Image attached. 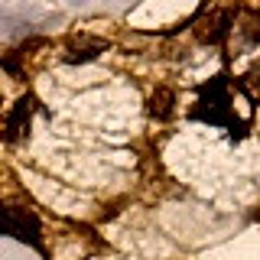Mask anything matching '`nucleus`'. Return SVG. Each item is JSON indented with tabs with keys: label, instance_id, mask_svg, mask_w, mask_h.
I'll list each match as a JSON object with an SVG mask.
<instances>
[{
	"label": "nucleus",
	"instance_id": "obj_6",
	"mask_svg": "<svg viewBox=\"0 0 260 260\" xmlns=\"http://www.w3.org/2000/svg\"><path fill=\"white\" fill-rule=\"evenodd\" d=\"M234 29L241 32L247 46H260V13H247L241 23H234Z\"/></svg>",
	"mask_w": 260,
	"mask_h": 260
},
{
	"label": "nucleus",
	"instance_id": "obj_2",
	"mask_svg": "<svg viewBox=\"0 0 260 260\" xmlns=\"http://www.w3.org/2000/svg\"><path fill=\"white\" fill-rule=\"evenodd\" d=\"M195 36H199V43L205 46H221L228 43V36L234 32V23H238V13L228 10V7H215V10H208V7H202L199 13H195Z\"/></svg>",
	"mask_w": 260,
	"mask_h": 260
},
{
	"label": "nucleus",
	"instance_id": "obj_5",
	"mask_svg": "<svg viewBox=\"0 0 260 260\" xmlns=\"http://www.w3.org/2000/svg\"><path fill=\"white\" fill-rule=\"evenodd\" d=\"M176 101H179V98H176L173 88L156 85V88L150 91V98H146V114H150L153 120H159V124H162V120H169V117L176 114Z\"/></svg>",
	"mask_w": 260,
	"mask_h": 260
},
{
	"label": "nucleus",
	"instance_id": "obj_7",
	"mask_svg": "<svg viewBox=\"0 0 260 260\" xmlns=\"http://www.w3.org/2000/svg\"><path fill=\"white\" fill-rule=\"evenodd\" d=\"M238 91H241V94H247L254 104H260V65H254L247 75H241V78H238Z\"/></svg>",
	"mask_w": 260,
	"mask_h": 260
},
{
	"label": "nucleus",
	"instance_id": "obj_4",
	"mask_svg": "<svg viewBox=\"0 0 260 260\" xmlns=\"http://www.w3.org/2000/svg\"><path fill=\"white\" fill-rule=\"evenodd\" d=\"M104 49H108V43H104V39H98V36H75L69 46H65V62H69V65L94 62Z\"/></svg>",
	"mask_w": 260,
	"mask_h": 260
},
{
	"label": "nucleus",
	"instance_id": "obj_3",
	"mask_svg": "<svg viewBox=\"0 0 260 260\" xmlns=\"http://www.w3.org/2000/svg\"><path fill=\"white\" fill-rule=\"evenodd\" d=\"M39 108V101L32 94H23V98H16V101L7 108V114L0 117V140H7V143H16L20 137H26V130H29V120H32V114H36Z\"/></svg>",
	"mask_w": 260,
	"mask_h": 260
},
{
	"label": "nucleus",
	"instance_id": "obj_1",
	"mask_svg": "<svg viewBox=\"0 0 260 260\" xmlns=\"http://www.w3.org/2000/svg\"><path fill=\"white\" fill-rule=\"evenodd\" d=\"M192 117L208 120V124H221V127L231 130V137H234V130H244V127H238V117H234V111H231L228 75H218L215 81H211V85H205V91H202L199 104H195Z\"/></svg>",
	"mask_w": 260,
	"mask_h": 260
}]
</instances>
